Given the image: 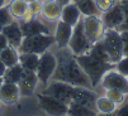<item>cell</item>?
Returning a JSON list of instances; mask_svg holds the SVG:
<instances>
[{
    "label": "cell",
    "mask_w": 128,
    "mask_h": 116,
    "mask_svg": "<svg viewBox=\"0 0 128 116\" xmlns=\"http://www.w3.org/2000/svg\"><path fill=\"white\" fill-rule=\"evenodd\" d=\"M3 83H4V78H3V76H0V87H2Z\"/></svg>",
    "instance_id": "cell-40"
},
{
    "label": "cell",
    "mask_w": 128,
    "mask_h": 116,
    "mask_svg": "<svg viewBox=\"0 0 128 116\" xmlns=\"http://www.w3.org/2000/svg\"><path fill=\"white\" fill-rule=\"evenodd\" d=\"M114 115L116 116H128V104H124L119 109H117L114 111Z\"/></svg>",
    "instance_id": "cell-33"
},
{
    "label": "cell",
    "mask_w": 128,
    "mask_h": 116,
    "mask_svg": "<svg viewBox=\"0 0 128 116\" xmlns=\"http://www.w3.org/2000/svg\"><path fill=\"white\" fill-rule=\"evenodd\" d=\"M54 54L57 58V67L51 77L53 81H61L85 88L93 87L89 76L80 67L76 57L71 53L68 48H58V52Z\"/></svg>",
    "instance_id": "cell-1"
},
{
    "label": "cell",
    "mask_w": 128,
    "mask_h": 116,
    "mask_svg": "<svg viewBox=\"0 0 128 116\" xmlns=\"http://www.w3.org/2000/svg\"><path fill=\"white\" fill-rule=\"evenodd\" d=\"M122 38V47H123V56H128V30H119Z\"/></svg>",
    "instance_id": "cell-32"
},
{
    "label": "cell",
    "mask_w": 128,
    "mask_h": 116,
    "mask_svg": "<svg viewBox=\"0 0 128 116\" xmlns=\"http://www.w3.org/2000/svg\"><path fill=\"white\" fill-rule=\"evenodd\" d=\"M0 61L6 66V68L12 67L16 63H19V52H18L16 48L8 46L0 52Z\"/></svg>",
    "instance_id": "cell-21"
},
{
    "label": "cell",
    "mask_w": 128,
    "mask_h": 116,
    "mask_svg": "<svg viewBox=\"0 0 128 116\" xmlns=\"http://www.w3.org/2000/svg\"><path fill=\"white\" fill-rule=\"evenodd\" d=\"M24 72V68L20 66V63H16L12 67H8L3 74L4 82H12V83H18L19 80L22 78Z\"/></svg>",
    "instance_id": "cell-24"
},
{
    "label": "cell",
    "mask_w": 128,
    "mask_h": 116,
    "mask_svg": "<svg viewBox=\"0 0 128 116\" xmlns=\"http://www.w3.org/2000/svg\"><path fill=\"white\" fill-rule=\"evenodd\" d=\"M91 47H93V44L90 43V41L88 39V37L85 34L84 20L81 18L78 22V24L74 27V29H72V34H71L67 48L71 51V53L74 56H81V54L88 53L91 49Z\"/></svg>",
    "instance_id": "cell-4"
},
{
    "label": "cell",
    "mask_w": 128,
    "mask_h": 116,
    "mask_svg": "<svg viewBox=\"0 0 128 116\" xmlns=\"http://www.w3.org/2000/svg\"><path fill=\"white\" fill-rule=\"evenodd\" d=\"M96 100H98V96L94 92H91L90 88H85V87H80V86L75 87V93H74L72 102H78V104L89 106L95 110Z\"/></svg>",
    "instance_id": "cell-16"
},
{
    "label": "cell",
    "mask_w": 128,
    "mask_h": 116,
    "mask_svg": "<svg viewBox=\"0 0 128 116\" xmlns=\"http://www.w3.org/2000/svg\"><path fill=\"white\" fill-rule=\"evenodd\" d=\"M0 30H2V33L5 35L9 46H12V47H14L16 49L19 48V46L23 42V38H24L23 32H22L20 25H19V22H18V20H13L10 24L5 25L4 28H2Z\"/></svg>",
    "instance_id": "cell-13"
},
{
    "label": "cell",
    "mask_w": 128,
    "mask_h": 116,
    "mask_svg": "<svg viewBox=\"0 0 128 116\" xmlns=\"http://www.w3.org/2000/svg\"><path fill=\"white\" fill-rule=\"evenodd\" d=\"M13 20H15V19L12 16V14H10L8 6L4 5V6L0 8V29L4 28V27L8 25V24H10Z\"/></svg>",
    "instance_id": "cell-27"
},
{
    "label": "cell",
    "mask_w": 128,
    "mask_h": 116,
    "mask_svg": "<svg viewBox=\"0 0 128 116\" xmlns=\"http://www.w3.org/2000/svg\"><path fill=\"white\" fill-rule=\"evenodd\" d=\"M19 87L16 83H12V82H4L0 87V101L6 104V105H12L14 102L18 101L19 99Z\"/></svg>",
    "instance_id": "cell-18"
},
{
    "label": "cell",
    "mask_w": 128,
    "mask_h": 116,
    "mask_svg": "<svg viewBox=\"0 0 128 116\" xmlns=\"http://www.w3.org/2000/svg\"><path fill=\"white\" fill-rule=\"evenodd\" d=\"M75 57L80 67L89 76L93 87H95L102 81V77L116 66L110 62V58H109L102 41L93 44V47L88 53Z\"/></svg>",
    "instance_id": "cell-2"
},
{
    "label": "cell",
    "mask_w": 128,
    "mask_h": 116,
    "mask_svg": "<svg viewBox=\"0 0 128 116\" xmlns=\"http://www.w3.org/2000/svg\"><path fill=\"white\" fill-rule=\"evenodd\" d=\"M75 87L74 85H70L66 82H61V81H53L51 82V85L42 92L44 95H50L53 96L61 101H64L65 104L70 105L74 99V93H75Z\"/></svg>",
    "instance_id": "cell-8"
},
{
    "label": "cell",
    "mask_w": 128,
    "mask_h": 116,
    "mask_svg": "<svg viewBox=\"0 0 128 116\" xmlns=\"http://www.w3.org/2000/svg\"><path fill=\"white\" fill-rule=\"evenodd\" d=\"M5 3H6V0H0V8L4 6V5H5Z\"/></svg>",
    "instance_id": "cell-39"
},
{
    "label": "cell",
    "mask_w": 128,
    "mask_h": 116,
    "mask_svg": "<svg viewBox=\"0 0 128 116\" xmlns=\"http://www.w3.org/2000/svg\"><path fill=\"white\" fill-rule=\"evenodd\" d=\"M56 67H57V58L53 52L46 51L42 54H40V63L37 71H36L38 81H41L42 83H47L52 74L54 73Z\"/></svg>",
    "instance_id": "cell-7"
},
{
    "label": "cell",
    "mask_w": 128,
    "mask_h": 116,
    "mask_svg": "<svg viewBox=\"0 0 128 116\" xmlns=\"http://www.w3.org/2000/svg\"><path fill=\"white\" fill-rule=\"evenodd\" d=\"M19 63L24 71L36 72L40 63V54L36 53H19Z\"/></svg>",
    "instance_id": "cell-20"
},
{
    "label": "cell",
    "mask_w": 128,
    "mask_h": 116,
    "mask_svg": "<svg viewBox=\"0 0 128 116\" xmlns=\"http://www.w3.org/2000/svg\"><path fill=\"white\" fill-rule=\"evenodd\" d=\"M24 1H26L27 4H29V3H32V1H36V0H24Z\"/></svg>",
    "instance_id": "cell-41"
},
{
    "label": "cell",
    "mask_w": 128,
    "mask_h": 116,
    "mask_svg": "<svg viewBox=\"0 0 128 116\" xmlns=\"http://www.w3.org/2000/svg\"><path fill=\"white\" fill-rule=\"evenodd\" d=\"M96 109L100 114H113L117 110V105L105 96V97H98Z\"/></svg>",
    "instance_id": "cell-26"
},
{
    "label": "cell",
    "mask_w": 128,
    "mask_h": 116,
    "mask_svg": "<svg viewBox=\"0 0 128 116\" xmlns=\"http://www.w3.org/2000/svg\"><path fill=\"white\" fill-rule=\"evenodd\" d=\"M98 116H116V115H114V112H113V114H100V115H98Z\"/></svg>",
    "instance_id": "cell-38"
},
{
    "label": "cell",
    "mask_w": 128,
    "mask_h": 116,
    "mask_svg": "<svg viewBox=\"0 0 128 116\" xmlns=\"http://www.w3.org/2000/svg\"><path fill=\"white\" fill-rule=\"evenodd\" d=\"M38 101H40L41 107L50 116H65V115H67L68 105L65 104L64 101L56 99V97H53V96L40 93Z\"/></svg>",
    "instance_id": "cell-9"
},
{
    "label": "cell",
    "mask_w": 128,
    "mask_h": 116,
    "mask_svg": "<svg viewBox=\"0 0 128 116\" xmlns=\"http://www.w3.org/2000/svg\"><path fill=\"white\" fill-rule=\"evenodd\" d=\"M72 29H74V27H71L70 24L62 20L57 22L53 35H54V41H56V44L58 48H67L71 34H72Z\"/></svg>",
    "instance_id": "cell-15"
},
{
    "label": "cell",
    "mask_w": 128,
    "mask_h": 116,
    "mask_svg": "<svg viewBox=\"0 0 128 116\" xmlns=\"http://www.w3.org/2000/svg\"><path fill=\"white\" fill-rule=\"evenodd\" d=\"M8 46H9V43H8V41H6L5 35L2 33V30H0V52H2L5 47H8Z\"/></svg>",
    "instance_id": "cell-34"
},
{
    "label": "cell",
    "mask_w": 128,
    "mask_h": 116,
    "mask_svg": "<svg viewBox=\"0 0 128 116\" xmlns=\"http://www.w3.org/2000/svg\"><path fill=\"white\" fill-rule=\"evenodd\" d=\"M37 82H38L37 73L32 71H24L22 78L16 83L18 87H19V95L23 96V97L32 96L36 86H37Z\"/></svg>",
    "instance_id": "cell-14"
},
{
    "label": "cell",
    "mask_w": 128,
    "mask_h": 116,
    "mask_svg": "<svg viewBox=\"0 0 128 116\" xmlns=\"http://www.w3.org/2000/svg\"><path fill=\"white\" fill-rule=\"evenodd\" d=\"M68 116H98V112L89 106L78 104V102H71L68 105Z\"/></svg>",
    "instance_id": "cell-23"
},
{
    "label": "cell",
    "mask_w": 128,
    "mask_h": 116,
    "mask_svg": "<svg viewBox=\"0 0 128 116\" xmlns=\"http://www.w3.org/2000/svg\"><path fill=\"white\" fill-rule=\"evenodd\" d=\"M106 97L110 99L116 105L118 104H123L126 100V95L118 90H106Z\"/></svg>",
    "instance_id": "cell-28"
},
{
    "label": "cell",
    "mask_w": 128,
    "mask_h": 116,
    "mask_svg": "<svg viewBox=\"0 0 128 116\" xmlns=\"http://www.w3.org/2000/svg\"><path fill=\"white\" fill-rule=\"evenodd\" d=\"M72 3L76 4V6L79 8L82 16H90V15H100L102 16V13L96 8L94 0H72Z\"/></svg>",
    "instance_id": "cell-22"
},
{
    "label": "cell",
    "mask_w": 128,
    "mask_h": 116,
    "mask_svg": "<svg viewBox=\"0 0 128 116\" xmlns=\"http://www.w3.org/2000/svg\"><path fill=\"white\" fill-rule=\"evenodd\" d=\"M84 30L90 41L91 44H95L96 42L102 41V38L106 30L103 19L100 15H90V16H84Z\"/></svg>",
    "instance_id": "cell-6"
},
{
    "label": "cell",
    "mask_w": 128,
    "mask_h": 116,
    "mask_svg": "<svg viewBox=\"0 0 128 116\" xmlns=\"http://www.w3.org/2000/svg\"><path fill=\"white\" fill-rule=\"evenodd\" d=\"M56 44L53 34H36L28 35L23 38L22 44L18 48L19 53H36L42 54L43 52L48 51L50 47Z\"/></svg>",
    "instance_id": "cell-3"
},
{
    "label": "cell",
    "mask_w": 128,
    "mask_h": 116,
    "mask_svg": "<svg viewBox=\"0 0 128 116\" xmlns=\"http://www.w3.org/2000/svg\"><path fill=\"white\" fill-rule=\"evenodd\" d=\"M116 68L119 73L128 77V56H123L116 63Z\"/></svg>",
    "instance_id": "cell-30"
},
{
    "label": "cell",
    "mask_w": 128,
    "mask_h": 116,
    "mask_svg": "<svg viewBox=\"0 0 128 116\" xmlns=\"http://www.w3.org/2000/svg\"><path fill=\"white\" fill-rule=\"evenodd\" d=\"M102 19H103V23L106 29H117L118 30L122 27V24L126 20V15H124V11H123V8L120 5L119 0L108 11L102 14Z\"/></svg>",
    "instance_id": "cell-11"
},
{
    "label": "cell",
    "mask_w": 128,
    "mask_h": 116,
    "mask_svg": "<svg viewBox=\"0 0 128 116\" xmlns=\"http://www.w3.org/2000/svg\"><path fill=\"white\" fill-rule=\"evenodd\" d=\"M102 86L105 90H118L124 95H128V77L118 71H108L102 77Z\"/></svg>",
    "instance_id": "cell-10"
},
{
    "label": "cell",
    "mask_w": 128,
    "mask_h": 116,
    "mask_svg": "<svg viewBox=\"0 0 128 116\" xmlns=\"http://www.w3.org/2000/svg\"><path fill=\"white\" fill-rule=\"evenodd\" d=\"M54 1H57L61 6H65V5H67V4H70L72 0H54Z\"/></svg>",
    "instance_id": "cell-36"
},
{
    "label": "cell",
    "mask_w": 128,
    "mask_h": 116,
    "mask_svg": "<svg viewBox=\"0 0 128 116\" xmlns=\"http://www.w3.org/2000/svg\"><path fill=\"white\" fill-rule=\"evenodd\" d=\"M65 116H68V115H65Z\"/></svg>",
    "instance_id": "cell-43"
},
{
    "label": "cell",
    "mask_w": 128,
    "mask_h": 116,
    "mask_svg": "<svg viewBox=\"0 0 128 116\" xmlns=\"http://www.w3.org/2000/svg\"><path fill=\"white\" fill-rule=\"evenodd\" d=\"M28 8L30 9V11L34 14V16L37 18L38 15H41V10H42V1L41 0H36L28 4Z\"/></svg>",
    "instance_id": "cell-31"
},
{
    "label": "cell",
    "mask_w": 128,
    "mask_h": 116,
    "mask_svg": "<svg viewBox=\"0 0 128 116\" xmlns=\"http://www.w3.org/2000/svg\"><path fill=\"white\" fill-rule=\"evenodd\" d=\"M61 11H62V6L57 1H54V0H46V1H42L41 16L44 18L46 20L57 23L61 18Z\"/></svg>",
    "instance_id": "cell-17"
},
{
    "label": "cell",
    "mask_w": 128,
    "mask_h": 116,
    "mask_svg": "<svg viewBox=\"0 0 128 116\" xmlns=\"http://www.w3.org/2000/svg\"><path fill=\"white\" fill-rule=\"evenodd\" d=\"M41 1H46V0H41Z\"/></svg>",
    "instance_id": "cell-42"
},
{
    "label": "cell",
    "mask_w": 128,
    "mask_h": 116,
    "mask_svg": "<svg viewBox=\"0 0 128 116\" xmlns=\"http://www.w3.org/2000/svg\"><path fill=\"white\" fill-rule=\"evenodd\" d=\"M18 22H19V25L24 37L36 35V34H52V29L47 24L48 20H46L41 15H38L37 18L32 19L29 22H20V20Z\"/></svg>",
    "instance_id": "cell-12"
},
{
    "label": "cell",
    "mask_w": 128,
    "mask_h": 116,
    "mask_svg": "<svg viewBox=\"0 0 128 116\" xmlns=\"http://www.w3.org/2000/svg\"><path fill=\"white\" fill-rule=\"evenodd\" d=\"M8 9L12 14V16L15 19V20H20L28 4L24 1V0H10L8 3Z\"/></svg>",
    "instance_id": "cell-25"
},
{
    "label": "cell",
    "mask_w": 128,
    "mask_h": 116,
    "mask_svg": "<svg viewBox=\"0 0 128 116\" xmlns=\"http://www.w3.org/2000/svg\"><path fill=\"white\" fill-rule=\"evenodd\" d=\"M117 1H118V0H94L96 8L99 9V11H100L102 14L105 13V11H108Z\"/></svg>",
    "instance_id": "cell-29"
},
{
    "label": "cell",
    "mask_w": 128,
    "mask_h": 116,
    "mask_svg": "<svg viewBox=\"0 0 128 116\" xmlns=\"http://www.w3.org/2000/svg\"><path fill=\"white\" fill-rule=\"evenodd\" d=\"M119 1H120V5H122V8H123L126 19H128V0H119Z\"/></svg>",
    "instance_id": "cell-35"
},
{
    "label": "cell",
    "mask_w": 128,
    "mask_h": 116,
    "mask_svg": "<svg viewBox=\"0 0 128 116\" xmlns=\"http://www.w3.org/2000/svg\"><path fill=\"white\" fill-rule=\"evenodd\" d=\"M81 19V13L79 10V8L76 6L75 3H70L65 6H62V11H61V18L60 20L70 24L71 27H75L78 24V22Z\"/></svg>",
    "instance_id": "cell-19"
},
{
    "label": "cell",
    "mask_w": 128,
    "mask_h": 116,
    "mask_svg": "<svg viewBox=\"0 0 128 116\" xmlns=\"http://www.w3.org/2000/svg\"><path fill=\"white\" fill-rule=\"evenodd\" d=\"M5 69H6V66H5L2 61H0V76H3V74H4Z\"/></svg>",
    "instance_id": "cell-37"
},
{
    "label": "cell",
    "mask_w": 128,
    "mask_h": 116,
    "mask_svg": "<svg viewBox=\"0 0 128 116\" xmlns=\"http://www.w3.org/2000/svg\"><path fill=\"white\" fill-rule=\"evenodd\" d=\"M102 43H103L109 58H110V62L116 64L123 57L120 32L117 29H106L102 38Z\"/></svg>",
    "instance_id": "cell-5"
}]
</instances>
